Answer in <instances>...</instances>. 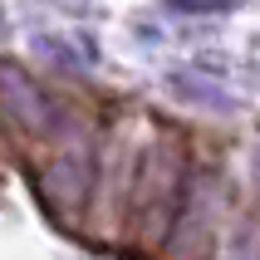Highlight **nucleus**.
<instances>
[{"label": "nucleus", "instance_id": "f257e3e1", "mask_svg": "<svg viewBox=\"0 0 260 260\" xmlns=\"http://www.w3.org/2000/svg\"><path fill=\"white\" fill-rule=\"evenodd\" d=\"M231 0H167V10H177V15H216Z\"/></svg>", "mask_w": 260, "mask_h": 260}]
</instances>
